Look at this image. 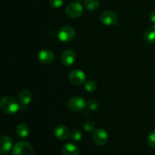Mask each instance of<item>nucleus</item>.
Returning a JSON list of instances; mask_svg holds the SVG:
<instances>
[{
	"label": "nucleus",
	"instance_id": "f03ea898",
	"mask_svg": "<svg viewBox=\"0 0 155 155\" xmlns=\"http://www.w3.org/2000/svg\"><path fill=\"white\" fill-rule=\"evenodd\" d=\"M12 155H34V151L30 143L22 141L14 146Z\"/></svg>",
	"mask_w": 155,
	"mask_h": 155
},
{
	"label": "nucleus",
	"instance_id": "9d476101",
	"mask_svg": "<svg viewBox=\"0 0 155 155\" xmlns=\"http://www.w3.org/2000/svg\"><path fill=\"white\" fill-rule=\"evenodd\" d=\"M76 60V54L73 50L67 49L62 53L61 57V61L64 66H71Z\"/></svg>",
	"mask_w": 155,
	"mask_h": 155
},
{
	"label": "nucleus",
	"instance_id": "412c9836",
	"mask_svg": "<svg viewBox=\"0 0 155 155\" xmlns=\"http://www.w3.org/2000/svg\"><path fill=\"white\" fill-rule=\"evenodd\" d=\"M148 144L151 148H155V130L150 133L148 138Z\"/></svg>",
	"mask_w": 155,
	"mask_h": 155
},
{
	"label": "nucleus",
	"instance_id": "393cba45",
	"mask_svg": "<svg viewBox=\"0 0 155 155\" xmlns=\"http://www.w3.org/2000/svg\"><path fill=\"white\" fill-rule=\"evenodd\" d=\"M76 1H77V2H80V1H82V0H76Z\"/></svg>",
	"mask_w": 155,
	"mask_h": 155
},
{
	"label": "nucleus",
	"instance_id": "4be33fe9",
	"mask_svg": "<svg viewBox=\"0 0 155 155\" xmlns=\"http://www.w3.org/2000/svg\"><path fill=\"white\" fill-rule=\"evenodd\" d=\"M51 6L54 8H58L64 4V0H49Z\"/></svg>",
	"mask_w": 155,
	"mask_h": 155
},
{
	"label": "nucleus",
	"instance_id": "f257e3e1",
	"mask_svg": "<svg viewBox=\"0 0 155 155\" xmlns=\"http://www.w3.org/2000/svg\"><path fill=\"white\" fill-rule=\"evenodd\" d=\"M1 109L7 114H14L20 109V104L15 98L6 95L0 101Z\"/></svg>",
	"mask_w": 155,
	"mask_h": 155
},
{
	"label": "nucleus",
	"instance_id": "7ed1b4c3",
	"mask_svg": "<svg viewBox=\"0 0 155 155\" xmlns=\"http://www.w3.org/2000/svg\"><path fill=\"white\" fill-rule=\"evenodd\" d=\"M76 36V31L73 27L70 26H64L61 27L58 32V37L61 42H70L74 39Z\"/></svg>",
	"mask_w": 155,
	"mask_h": 155
},
{
	"label": "nucleus",
	"instance_id": "f8f14e48",
	"mask_svg": "<svg viewBox=\"0 0 155 155\" xmlns=\"http://www.w3.org/2000/svg\"><path fill=\"white\" fill-rule=\"evenodd\" d=\"M12 147V139L8 136H3L0 139V152L2 154L8 152Z\"/></svg>",
	"mask_w": 155,
	"mask_h": 155
},
{
	"label": "nucleus",
	"instance_id": "dca6fc26",
	"mask_svg": "<svg viewBox=\"0 0 155 155\" xmlns=\"http://www.w3.org/2000/svg\"><path fill=\"white\" fill-rule=\"evenodd\" d=\"M30 130L27 124H21L17 127L16 128V134L21 138H26L29 136Z\"/></svg>",
	"mask_w": 155,
	"mask_h": 155
},
{
	"label": "nucleus",
	"instance_id": "aec40b11",
	"mask_svg": "<svg viewBox=\"0 0 155 155\" xmlns=\"http://www.w3.org/2000/svg\"><path fill=\"white\" fill-rule=\"evenodd\" d=\"M95 124H94V122L91 120H87L86 122L84 123L83 124V128L87 132H92L95 130Z\"/></svg>",
	"mask_w": 155,
	"mask_h": 155
},
{
	"label": "nucleus",
	"instance_id": "4468645a",
	"mask_svg": "<svg viewBox=\"0 0 155 155\" xmlns=\"http://www.w3.org/2000/svg\"><path fill=\"white\" fill-rule=\"evenodd\" d=\"M62 155H80V150L72 143L65 144L61 148Z\"/></svg>",
	"mask_w": 155,
	"mask_h": 155
},
{
	"label": "nucleus",
	"instance_id": "f3484780",
	"mask_svg": "<svg viewBox=\"0 0 155 155\" xmlns=\"http://www.w3.org/2000/svg\"><path fill=\"white\" fill-rule=\"evenodd\" d=\"M84 5L87 10L93 12L99 8L100 4L98 0H85Z\"/></svg>",
	"mask_w": 155,
	"mask_h": 155
},
{
	"label": "nucleus",
	"instance_id": "b1692460",
	"mask_svg": "<svg viewBox=\"0 0 155 155\" xmlns=\"http://www.w3.org/2000/svg\"><path fill=\"white\" fill-rule=\"evenodd\" d=\"M149 20L155 24V11H152L149 14Z\"/></svg>",
	"mask_w": 155,
	"mask_h": 155
},
{
	"label": "nucleus",
	"instance_id": "ddd939ff",
	"mask_svg": "<svg viewBox=\"0 0 155 155\" xmlns=\"http://www.w3.org/2000/svg\"><path fill=\"white\" fill-rule=\"evenodd\" d=\"M18 99H19L20 104H21V107H26L32 99V94L28 89H23L20 92L18 95Z\"/></svg>",
	"mask_w": 155,
	"mask_h": 155
},
{
	"label": "nucleus",
	"instance_id": "423d86ee",
	"mask_svg": "<svg viewBox=\"0 0 155 155\" xmlns=\"http://www.w3.org/2000/svg\"><path fill=\"white\" fill-rule=\"evenodd\" d=\"M92 139L95 145H98V146H103V145H106L108 141V135L104 129H97V130H94Z\"/></svg>",
	"mask_w": 155,
	"mask_h": 155
},
{
	"label": "nucleus",
	"instance_id": "5701e85b",
	"mask_svg": "<svg viewBox=\"0 0 155 155\" xmlns=\"http://www.w3.org/2000/svg\"><path fill=\"white\" fill-rule=\"evenodd\" d=\"M88 107L91 110H96L98 107V103L95 100H90L88 102Z\"/></svg>",
	"mask_w": 155,
	"mask_h": 155
},
{
	"label": "nucleus",
	"instance_id": "6ab92c4d",
	"mask_svg": "<svg viewBox=\"0 0 155 155\" xmlns=\"http://www.w3.org/2000/svg\"><path fill=\"white\" fill-rule=\"evenodd\" d=\"M85 89H86L87 92H93L96 90V84L94 81H92V80H89V81L86 82L84 85Z\"/></svg>",
	"mask_w": 155,
	"mask_h": 155
},
{
	"label": "nucleus",
	"instance_id": "39448f33",
	"mask_svg": "<svg viewBox=\"0 0 155 155\" xmlns=\"http://www.w3.org/2000/svg\"><path fill=\"white\" fill-rule=\"evenodd\" d=\"M68 107L71 110L74 112L83 111L86 107V101L81 97H73L68 101Z\"/></svg>",
	"mask_w": 155,
	"mask_h": 155
},
{
	"label": "nucleus",
	"instance_id": "20e7f679",
	"mask_svg": "<svg viewBox=\"0 0 155 155\" xmlns=\"http://www.w3.org/2000/svg\"><path fill=\"white\" fill-rule=\"evenodd\" d=\"M83 8L79 2H71L65 9V13L71 18H78L83 15Z\"/></svg>",
	"mask_w": 155,
	"mask_h": 155
},
{
	"label": "nucleus",
	"instance_id": "2eb2a0df",
	"mask_svg": "<svg viewBox=\"0 0 155 155\" xmlns=\"http://www.w3.org/2000/svg\"><path fill=\"white\" fill-rule=\"evenodd\" d=\"M144 39L148 43H155V24L148 27L145 32Z\"/></svg>",
	"mask_w": 155,
	"mask_h": 155
},
{
	"label": "nucleus",
	"instance_id": "9b49d317",
	"mask_svg": "<svg viewBox=\"0 0 155 155\" xmlns=\"http://www.w3.org/2000/svg\"><path fill=\"white\" fill-rule=\"evenodd\" d=\"M54 135L59 140H66L71 136L69 130L64 125L56 126L54 129Z\"/></svg>",
	"mask_w": 155,
	"mask_h": 155
},
{
	"label": "nucleus",
	"instance_id": "1a4fd4ad",
	"mask_svg": "<svg viewBox=\"0 0 155 155\" xmlns=\"http://www.w3.org/2000/svg\"><path fill=\"white\" fill-rule=\"evenodd\" d=\"M38 60L40 63L43 64H48L54 61V52L50 49H43L41 50L39 53H38Z\"/></svg>",
	"mask_w": 155,
	"mask_h": 155
},
{
	"label": "nucleus",
	"instance_id": "6e6552de",
	"mask_svg": "<svg viewBox=\"0 0 155 155\" xmlns=\"http://www.w3.org/2000/svg\"><path fill=\"white\" fill-rule=\"evenodd\" d=\"M69 80L74 85H82L86 80V74L81 70H73L69 74Z\"/></svg>",
	"mask_w": 155,
	"mask_h": 155
},
{
	"label": "nucleus",
	"instance_id": "a211bd4d",
	"mask_svg": "<svg viewBox=\"0 0 155 155\" xmlns=\"http://www.w3.org/2000/svg\"><path fill=\"white\" fill-rule=\"evenodd\" d=\"M71 139L73 142H79V141L81 140L82 139V133L80 132V130L75 129V130H73L71 133Z\"/></svg>",
	"mask_w": 155,
	"mask_h": 155
},
{
	"label": "nucleus",
	"instance_id": "0eeeda50",
	"mask_svg": "<svg viewBox=\"0 0 155 155\" xmlns=\"http://www.w3.org/2000/svg\"><path fill=\"white\" fill-rule=\"evenodd\" d=\"M100 20L104 24L107 26L116 25L118 21V16L112 11H104L100 17Z\"/></svg>",
	"mask_w": 155,
	"mask_h": 155
}]
</instances>
